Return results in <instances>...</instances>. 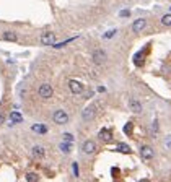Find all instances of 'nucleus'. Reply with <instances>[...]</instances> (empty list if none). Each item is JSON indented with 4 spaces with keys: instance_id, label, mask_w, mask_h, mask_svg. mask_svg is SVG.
I'll use <instances>...</instances> for the list:
<instances>
[{
    "instance_id": "1",
    "label": "nucleus",
    "mask_w": 171,
    "mask_h": 182,
    "mask_svg": "<svg viewBox=\"0 0 171 182\" xmlns=\"http://www.w3.org/2000/svg\"><path fill=\"white\" fill-rule=\"evenodd\" d=\"M52 120L57 125H65V124H69L70 117H69L67 111H64V109H55L54 114H52Z\"/></svg>"
},
{
    "instance_id": "2",
    "label": "nucleus",
    "mask_w": 171,
    "mask_h": 182,
    "mask_svg": "<svg viewBox=\"0 0 171 182\" xmlns=\"http://www.w3.org/2000/svg\"><path fill=\"white\" fill-rule=\"evenodd\" d=\"M106 60H108V54H106L104 49H95L91 52V62L95 65H103L106 63Z\"/></svg>"
},
{
    "instance_id": "3",
    "label": "nucleus",
    "mask_w": 171,
    "mask_h": 182,
    "mask_svg": "<svg viewBox=\"0 0 171 182\" xmlns=\"http://www.w3.org/2000/svg\"><path fill=\"white\" fill-rule=\"evenodd\" d=\"M69 90L72 94H75V96H82V94L85 93V86L82 82H78V80H70L69 82Z\"/></svg>"
},
{
    "instance_id": "4",
    "label": "nucleus",
    "mask_w": 171,
    "mask_h": 182,
    "mask_svg": "<svg viewBox=\"0 0 171 182\" xmlns=\"http://www.w3.org/2000/svg\"><path fill=\"white\" fill-rule=\"evenodd\" d=\"M38 94H39V98L41 99H49V98H52V94H54V88H52V85H49V83H42L39 88H38Z\"/></svg>"
},
{
    "instance_id": "5",
    "label": "nucleus",
    "mask_w": 171,
    "mask_h": 182,
    "mask_svg": "<svg viewBox=\"0 0 171 182\" xmlns=\"http://www.w3.org/2000/svg\"><path fill=\"white\" fill-rule=\"evenodd\" d=\"M147 20L145 18H139V20H135L134 23H132V26H131V30H132V33L134 34H142L145 30H147Z\"/></svg>"
},
{
    "instance_id": "6",
    "label": "nucleus",
    "mask_w": 171,
    "mask_h": 182,
    "mask_svg": "<svg viewBox=\"0 0 171 182\" xmlns=\"http://www.w3.org/2000/svg\"><path fill=\"white\" fill-rule=\"evenodd\" d=\"M127 107H129V111L134 112V114H142V111H144L142 103L139 99H135V98H129V99H127Z\"/></svg>"
},
{
    "instance_id": "7",
    "label": "nucleus",
    "mask_w": 171,
    "mask_h": 182,
    "mask_svg": "<svg viewBox=\"0 0 171 182\" xmlns=\"http://www.w3.org/2000/svg\"><path fill=\"white\" fill-rule=\"evenodd\" d=\"M140 158L144 159V161H152L155 158V151L150 145H144V147H140Z\"/></svg>"
},
{
    "instance_id": "8",
    "label": "nucleus",
    "mask_w": 171,
    "mask_h": 182,
    "mask_svg": "<svg viewBox=\"0 0 171 182\" xmlns=\"http://www.w3.org/2000/svg\"><path fill=\"white\" fill-rule=\"evenodd\" d=\"M95 115H96V106L95 104H90L83 109V112H82V119L85 122H90V120H93L95 119Z\"/></svg>"
},
{
    "instance_id": "9",
    "label": "nucleus",
    "mask_w": 171,
    "mask_h": 182,
    "mask_svg": "<svg viewBox=\"0 0 171 182\" xmlns=\"http://www.w3.org/2000/svg\"><path fill=\"white\" fill-rule=\"evenodd\" d=\"M98 138L101 140L103 143H111L112 140H114V137H112V130L111 128H108V127H104V128H101L98 132Z\"/></svg>"
},
{
    "instance_id": "10",
    "label": "nucleus",
    "mask_w": 171,
    "mask_h": 182,
    "mask_svg": "<svg viewBox=\"0 0 171 182\" xmlns=\"http://www.w3.org/2000/svg\"><path fill=\"white\" fill-rule=\"evenodd\" d=\"M96 150H98V147H96V143L93 140H85L83 145H82V151L85 153V155H95Z\"/></svg>"
},
{
    "instance_id": "11",
    "label": "nucleus",
    "mask_w": 171,
    "mask_h": 182,
    "mask_svg": "<svg viewBox=\"0 0 171 182\" xmlns=\"http://www.w3.org/2000/svg\"><path fill=\"white\" fill-rule=\"evenodd\" d=\"M39 41H41L42 46H52L55 42V34L54 33H44V34H41Z\"/></svg>"
},
{
    "instance_id": "12",
    "label": "nucleus",
    "mask_w": 171,
    "mask_h": 182,
    "mask_svg": "<svg viewBox=\"0 0 171 182\" xmlns=\"http://www.w3.org/2000/svg\"><path fill=\"white\" fill-rule=\"evenodd\" d=\"M31 130L34 133H38V135H46L49 132V127L46 125V124H33Z\"/></svg>"
},
{
    "instance_id": "13",
    "label": "nucleus",
    "mask_w": 171,
    "mask_h": 182,
    "mask_svg": "<svg viewBox=\"0 0 171 182\" xmlns=\"http://www.w3.org/2000/svg\"><path fill=\"white\" fill-rule=\"evenodd\" d=\"M31 153H33V156L36 158V159H42L46 156V150L41 147V145H34V147L31 148Z\"/></svg>"
},
{
    "instance_id": "14",
    "label": "nucleus",
    "mask_w": 171,
    "mask_h": 182,
    "mask_svg": "<svg viewBox=\"0 0 171 182\" xmlns=\"http://www.w3.org/2000/svg\"><path fill=\"white\" fill-rule=\"evenodd\" d=\"M114 151H116V153H122V155H131L132 148L127 143H117L116 148H114Z\"/></svg>"
},
{
    "instance_id": "15",
    "label": "nucleus",
    "mask_w": 171,
    "mask_h": 182,
    "mask_svg": "<svg viewBox=\"0 0 171 182\" xmlns=\"http://www.w3.org/2000/svg\"><path fill=\"white\" fill-rule=\"evenodd\" d=\"M59 150L64 153V155H70L72 150H74V147H72V143H69V142H62L59 145Z\"/></svg>"
},
{
    "instance_id": "16",
    "label": "nucleus",
    "mask_w": 171,
    "mask_h": 182,
    "mask_svg": "<svg viewBox=\"0 0 171 182\" xmlns=\"http://www.w3.org/2000/svg\"><path fill=\"white\" fill-rule=\"evenodd\" d=\"M10 127L12 125H15V124H21V122H23V115H21L20 112H12L10 114Z\"/></svg>"
},
{
    "instance_id": "17",
    "label": "nucleus",
    "mask_w": 171,
    "mask_h": 182,
    "mask_svg": "<svg viewBox=\"0 0 171 182\" xmlns=\"http://www.w3.org/2000/svg\"><path fill=\"white\" fill-rule=\"evenodd\" d=\"M2 39L3 41H8V42H17L18 41V36L15 33H12V31H7L2 34Z\"/></svg>"
},
{
    "instance_id": "18",
    "label": "nucleus",
    "mask_w": 171,
    "mask_h": 182,
    "mask_svg": "<svg viewBox=\"0 0 171 182\" xmlns=\"http://www.w3.org/2000/svg\"><path fill=\"white\" fill-rule=\"evenodd\" d=\"M145 55H147V50H145L144 54H142V50L135 54V55H134V62H135V65H142V63H144V60H145Z\"/></svg>"
},
{
    "instance_id": "19",
    "label": "nucleus",
    "mask_w": 171,
    "mask_h": 182,
    "mask_svg": "<svg viewBox=\"0 0 171 182\" xmlns=\"http://www.w3.org/2000/svg\"><path fill=\"white\" fill-rule=\"evenodd\" d=\"M161 25L165 28H171V13H166L161 16Z\"/></svg>"
},
{
    "instance_id": "20",
    "label": "nucleus",
    "mask_w": 171,
    "mask_h": 182,
    "mask_svg": "<svg viewBox=\"0 0 171 182\" xmlns=\"http://www.w3.org/2000/svg\"><path fill=\"white\" fill-rule=\"evenodd\" d=\"M132 132H134V124L132 122H127L126 125H124V133L126 135H132Z\"/></svg>"
},
{
    "instance_id": "21",
    "label": "nucleus",
    "mask_w": 171,
    "mask_h": 182,
    "mask_svg": "<svg viewBox=\"0 0 171 182\" xmlns=\"http://www.w3.org/2000/svg\"><path fill=\"white\" fill-rule=\"evenodd\" d=\"M72 171H74V176L78 179L80 177V167H78V163L75 161V163H72Z\"/></svg>"
},
{
    "instance_id": "22",
    "label": "nucleus",
    "mask_w": 171,
    "mask_h": 182,
    "mask_svg": "<svg viewBox=\"0 0 171 182\" xmlns=\"http://www.w3.org/2000/svg\"><path fill=\"white\" fill-rule=\"evenodd\" d=\"M26 180H28V182H38V174L28 172V174H26Z\"/></svg>"
},
{
    "instance_id": "23",
    "label": "nucleus",
    "mask_w": 171,
    "mask_h": 182,
    "mask_svg": "<svg viewBox=\"0 0 171 182\" xmlns=\"http://www.w3.org/2000/svg\"><path fill=\"white\" fill-rule=\"evenodd\" d=\"M156 133H158V120L155 119V120L152 122V135L155 137Z\"/></svg>"
},
{
    "instance_id": "24",
    "label": "nucleus",
    "mask_w": 171,
    "mask_h": 182,
    "mask_svg": "<svg viewBox=\"0 0 171 182\" xmlns=\"http://www.w3.org/2000/svg\"><path fill=\"white\" fill-rule=\"evenodd\" d=\"M114 34H117V30H111V31H108V33H104V34H103V39H111Z\"/></svg>"
},
{
    "instance_id": "25",
    "label": "nucleus",
    "mask_w": 171,
    "mask_h": 182,
    "mask_svg": "<svg viewBox=\"0 0 171 182\" xmlns=\"http://www.w3.org/2000/svg\"><path fill=\"white\" fill-rule=\"evenodd\" d=\"M163 145H165V148L171 150V135H166L165 140H163Z\"/></svg>"
},
{
    "instance_id": "26",
    "label": "nucleus",
    "mask_w": 171,
    "mask_h": 182,
    "mask_svg": "<svg viewBox=\"0 0 171 182\" xmlns=\"http://www.w3.org/2000/svg\"><path fill=\"white\" fill-rule=\"evenodd\" d=\"M62 138H64V142H69V143L74 142V135H72V133H64Z\"/></svg>"
},
{
    "instance_id": "27",
    "label": "nucleus",
    "mask_w": 171,
    "mask_h": 182,
    "mask_svg": "<svg viewBox=\"0 0 171 182\" xmlns=\"http://www.w3.org/2000/svg\"><path fill=\"white\" fill-rule=\"evenodd\" d=\"M3 122H5V114H3L2 111H0V125H2Z\"/></svg>"
},
{
    "instance_id": "28",
    "label": "nucleus",
    "mask_w": 171,
    "mask_h": 182,
    "mask_svg": "<svg viewBox=\"0 0 171 182\" xmlns=\"http://www.w3.org/2000/svg\"><path fill=\"white\" fill-rule=\"evenodd\" d=\"M121 16H131V12H127V10L121 12Z\"/></svg>"
},
{
    "instance_id": "29",
    "label": "nucleus",
    "mask_w": 171,
    "mask_h": 182,
    "mask_svg": "<svg viewBox=\"0 0 171 182\" xmlns=\"http://www.w3.org/2000/svg\"><path fill=\"white\" fill-rule=\"evenodd\" d=\"M98 91L99 93H106V88H104V86H98Z\"/></svg>"
},
{
    "instance_id": "30",
    "label": "nucleus",
    "mask_w": 171,
    "mask_h": 182,
    "mask_svg": "<svg viewBox=\"0 0 171 182\" xmlns=\"http://www.w3.org/2000/svg\"><path fill=\"white\" fill-rule=\"evenodd\" d=\"M140 182H150V180H148V179H142Z\"/></svg>"
}]
</instances>
